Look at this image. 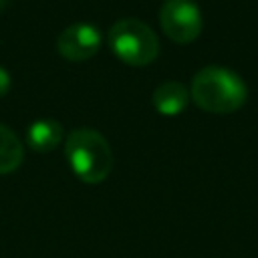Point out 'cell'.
<instances>
[{
    "label": "cell",
    "mask_w": 258,
    "mask_h": 258,
    "mask_svg": "<svg viewBox=\"0 0 258 258\" xmlns=\"http://www.w3.org/2000/svg\"><path fill=\"white\" fill-rule=\"evenodd\" d=\"M189 97L204 111L226 115L238 111L246 103L248 87L238 73L226 67L208 64L194 75Z\"/></svg>",
    "instance_id": "cell-1"
},
{
    "label": "cell",
    "mask_w": 258,
    "mask_h": 258,
    "mask_svg": "<svg viewBox=\"0 0 258 258\" xmlns=\"http://www.w3.org/2000/svg\"><path fill=\"white\" fill-rule=\"evenodd\" d=\"M64 155L75 175L87 183L103 181L113 169V151L103 133L91 127L73 129L64 141Z\"/></svg>",
    "instance_id": "cell-2"
},
{
    "label": "cell",
    "mask_w": 258,
    "mask_h": 258,
    "mask_svg": "<svg viewBox=\"0 0 258 258\" xmlns=\"http://www.w3.org/2000/svg\"><path fill=\"white\" fill-rule=\"evenodd\" d=\"M109 44L115 54L129 64H147L159 52L157 34L139 18L125 16L109 28Z\"/></svg>",
    "instance_id": "cell-3"
},
{
    "label": "cell",
    "mask_w": 258,
    "mask_h": 258,
    "mask_svg": "<svg viewBox=\"0 0 258 258\" xmlns=\"http://www.w3.org/2000/svg\"><path fill=\"white\" fill-rule=\"evenodd\" d=\"M159 24L175 42H191L202 32V12L194 0H163Z\"/></svg>",
    "instance_id": "cell-4"
},
{
    "label": "cell",
    "mask_w": 258,
    "mask_h": 258,
    "mask_svg": "<svg viewBox=\"0 0 258 258\" xmlns=\"http://www.w3.org/2000/svg\"><path fill=\"white\" fill-rule=\"evenodd\" d=\"M101 44V30L93 22H73L60 30L56 38L58 52L71 60H83L97 52Z\"/></svg>",
    "instance_id": "cell-5"
},
{
    "label": "cell",
    "mask_w": 258,
    "mask_h": 258,
    "mask_svg": "<svg viewBox=\"0 0 258 258\" xmlns=\"http://www.w3.org/2000/svg\"><path fill=\"white\" fill-rule=\"evenodd\" d=\"M151 99H153V105L159 113L177 115L185 109L189 93H187L185 85H181L179 81H163L155 87Z\"/></svg>",
    "instance_id": "cell-6"
},
{
    "label": "cell",
    "mask_w": 258,
    "mask_h": 258,
    "mask_svg": "<svg viewBox=\"0 0 258 258\" xmlns=\"http://www.w3.org/2000/svg\"><path fill=\"white\" fill-rule=\"evenodd\" d=\"M62 139V125L56 119L40 117L34 119L26 129V141L36 151H50Z\"/></svg>",
    "instance_id": "cell-7"
},
{
    "label": "cell",
    "mask_w": 258,
    "mask_h": 258,
    "mask_svg": "<svg viewBox=\"0 0 258 258\" xmlns=\"http://www.w3.org/2000/svg\"><path fill=\"white\" fill-rule=\"evenodd\" d=\"M24 157V147L18 135L4 123H0V173L14 171Z\"/></svg>",
    "instance_id": "cell-8"
},
{
    "label": "cell",
    "mask_w": 258,
    "mask_h": 258,
    "mask_svg": "<svg viewBox=\"0 0 258 258\" xmlns=\"http://www.w3.org/2000/svg\"><path fill=\"white\" fill-rule=\"evenodd\" d=\"M8 87H10V73L0 64V97L8 91Z\"/></svg>",
    "instance_id": "cell-9"
},
{
    "label": "cell",
    "mask_w": 258,
    "mask_h": 258,
    "mask_svg": "<svg viewBox=\"0 0 258 258\" xmlns=\"http://www.w3.org/2000/svg\"><path fill=\"white\" fill-rule=\"evenodd\" d=\"M8 2H10V0H0V8H4V6L8 4Z\"/></svg>",
    "instance_id": "cell-10"
}]
</instances>
